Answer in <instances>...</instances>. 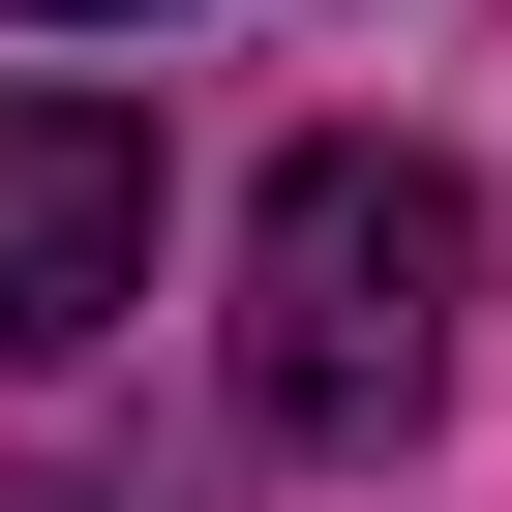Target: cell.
Returning <instances> with one entry per match:
<instances>
[{
  "label": "cell",
  "mask_w": 512,
  "mask_h": 512,
  "mask_svg": "<svg viewBox=\"0 0 512 512\" xmlns=\"http://www.w3.org/2000/svg\"><path fill=\"white\" fill-rule=\"evenodd\" d=\"M452 272H482V211L422 151H272V211H241V422L272 452H422L452 392Z\"/></svg>",
  "instance_id": "cell-1"
},
{
  "label": "cell",
  "mask_w": 512,
  "mask_h": 512,
  "mask_svg": "<svg viewBox=\"0 0 512 512\" xmlns=\"http://www.w3.org/2000/svg\"><path fill=\"white\" fill-rule=\"evenodd\" d=\"M151 302V121L121 91H0V332H121Z\"/></svg>",
  "instance_id": "cell-2"
},
{
  "label": "cell",
  "mask_w": 512,
  "mask_h": 512,
  "mask_svg": "<svg viewBox=\"0 0 512 512\" xmlns=\"http://www.w3.org/2000/svg\"><path fill=\"white\" fill-rule=\"evenodd\" d=\"M31 31H151V0H31Z\"/></svg>",
  "instance_id": "cell-3"
}]
</instances>
